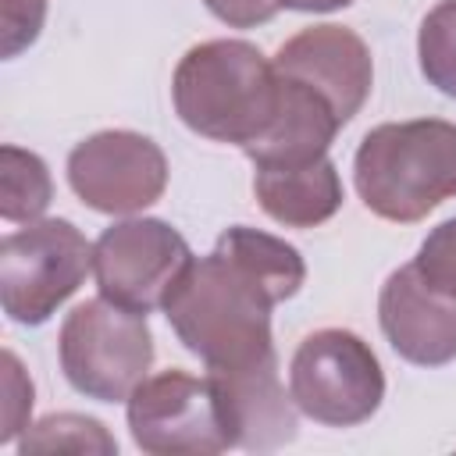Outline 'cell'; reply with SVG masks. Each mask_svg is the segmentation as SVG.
<instances>
[{
	"label": "cell",
	"instance_id": "7",
	"mask_svg": "<svg viewBox=\"0 0 456 456\" xmlns=\"http://www.w3.org/2000/svg\"><path fill=\"white\" fill-rule=\"evenodd\" d=\"M132 442L150 456H214L235 449L214 378L160 370L125 399Z\"/></svg>",
	"mask_w": 456,
	"mask_h": 456
},
{
	"label": "cell",
	"instance_id": "5",
	"mask_svg": "<svg viewBox=\"0 0 456 456\" xmlns=\"http://www.w3.org/2000/svg\"><path fill=\"white\" fill-rule=\"evenodd\" d=\"M93 271V242L64 217L28 221L0 242V303L14 324H46Z\"/></svg>",
	"mask_w": 456,
	"mask_h": 456
},
{
	"label": "cell",
	"instance_id": "11",
	"mask_svg": "<svg viewBox=\"0 0 456 456\" xmlns=\"http://www.w3.org/2000/svg\"><path fill=\"white\" fill-rule=\"evenodd\" d=\"M378 321L388 346L406 363L442 367L456 360V296L428 285L413 264L385 278Z\"/></svg>",
	"mask_w": 456,
	"mask_h": 456
},
{
	"label": "cell",
	"instance_id": "14",
	"mask_svg": "<svg viewBox=\"0 0 456 456\" xmlns=\"http://www.w3.org/2000/svg\"><path fill=\"white\" fill-rule=\"evenodd\" d=\"M253 192L260 210L285 228H317L342 207V178L328 157L306 164L256 167Z\"/></svg>",
	"mask_w": 456,
	"mask_h": 456
},
{
	"label": "cell",
	"instance_id": "1",
	"mask_svg": "<svg viewBox=\"0 0 456 456\" xmlns=\"http://www.w3.org/2000/svg\"><path fill=\"white\" fill-rule=\"evenodd\" d=\"M274 292L214 246V253L189 260L160 310L178 342L200 356L207 370H235L274 353Z\"/></svg>",
	"mask_w": 456,
	"mask_h": 456
},
{
	"label": "cell",
	"instance_id": "19",
	"mask_svg": "<svg viewBox=\"0 0 456 456\" xmlns=\"http://www.w3.org/2000/svg\"><path fill=\"white\" fill-rule=\"evenodd\" d=\"M413 267L428 285H435L445 296H456V217L428 232V239L413 256Z\"/></svg>",
	"mask_w": 456,
	"mask_h": 456
},
{
	"label": "cell",
	"instance_id": "22",
	"mask_svg": "<svg viewBox=\"0 0 456 456\" xmlns=\"http://www.w3.org/2000/svg\"><path fill=\"white\" fill-rule=\"evenodd\" d=\"M214 18H221L232 28H253L271 21L281 11V0H203Z\"/></svg>",
	"mask_w": 456,
	"mask_h": 456
},
{
	"label": "cell",
	"instance_id": "18",
	"mask_svg": "<svg viewBox=\"0 0 456 456\" xmlns=\"http://www.w3.org/2000/svg\"><path fill=\"white\" fill-rule=\"evenodd\" d=\"M417 57L424 78L456 100V0L435 4L417 32Z\"/></svg>",
	"mask_w": 456,
	"mask_h": 456
},
{
	"label": "cell",
	"instance_id": "3",
	"mask_svg": "<svg viewBox=\"0 0 456 456\" xmlns=\"http://www.w3.org/2000/svg\"><path fill=\"white\" fill-rule=\"evenodd\" d=\"M363 207L385 221L413 224L456 196V125L442 118L385 121L353 157Z\"/></svg>",
	"mask_w": 456,
	"mask_h": 456
},
{
	"label": "cell",
	"instance_id": "9",
	"mask_svg": "<svg viewBox=\"0 0 456 456\" xmlns=\"http://www.w3.org/2000/svg\"><path fill=\"white\" fill-rule=\"evenodd\" d=\"M68 185L96 214H139L164 196L167 157L150 135L107 128L68 153Z\"/></svg>",
	"mask_w": 456,
	"mask_h": 456
},
{
	"label": "cell",
	"instance_id": "2",
	"mask_svg": "<svg viewBox=\"0 0 456 456\" xmlns=\"http://www.w3.org/2000/svg\"><path fill=\"white\" fill-rule=\"evenodd\" d=\"M175 114L203 139L253 146L278 110V75L246 39H207L175 68Z\"/></svg>",
	"mask_w": 456,
	"mask_h": 456
},
{
	"label": "cell",
	"instance_id": "12",
	"mask_svg": "<svg viewBox=\"0 0 456 456\" xmlns=\"http://www.w3.org/2000/svg\"><path fill=\"white\" fill-rule=\"evenodd\" d=\"M217 385L232 438L239 449H278L296 438V399L285 392L278 378V353L235 367V370H207Z\"/></svg>",
	"mask_w": 456,
	"mask_h": 456
},
{
	"label": "cell",
	"instance_id": "21",
	"mask_svg": "<svg viewBox=\"0 0 456 456\" xmlns=\"http://www.w3.org/2000/svg\"><path fill=\"white\" fill-rule=\"evenodd\" d=\"M4 392H7V406H4V431L0 442H14L18 431L28 428V413H32V381L25 378L18 356L11 349H4Z\"/></svg>",
	"mask_w": 456,
	"mask_h": 456
},
{
	"label": "cell",
	"instance_id": "8",
	"mask_svg": "<svg viewBox=\"0 0 456 456\" xmlns=\"http://www.w3.org/2000/svg\"><path fill=\"white\" fill-rule=\"evenodd\" d=\"M189 260V242L160 217L118 221L93 242V274L100 296L135 314L164 306Z\"/></svg>",
	"mask_w": 456,
	"mask_h": 456
},
{
	"label": "cell",
	"instance_id": "15",
	"mask_svg": "<svg viewBox=\"0 0 456 456\" xmlns=\"http://www.w3.org/2000/svg\"><path fill=\"white\" fill-rule=\"evenodd\" d=\"M217 249L228 253L232 260H239L246 271H253L274 292L278 303L292 299L306 281V264H303L299 249L278 235L260 232V228L235 224L217 235Z\"/></svg>",
	"mask_w": 456,
	"mask_h": 456
},
{
	"label": "cell",
	"instance_id": "10",
	"mask_svg": "<svg viewBox=\"0 0 456 456\" xmlns=\"http://www.w3.org/2000/svg\"><path fill=\"white\" fill-rule=\"evenodd\" d=\"M274 71L321 93L338 121H353L370 96L374 61L370 46L346 25H310L285 39L274 53Z\"/></svg>",
	"mask_w": 456,
	"mask_h": 456
},
{
	"label": "cell",
	"instance_id": "4",
	"mask_svg": "<svg viewBox=\"0 0 456 456\" xmlns=\"http://www.w3.org/2000/svg\"><path fill=\"white\" fill-rule=\"evenodd\" d=\"M57 360L75 392L96 403H125L153 363V331L146 314L107 296L78 303L57 335Z\"/></svg>",
	"mask_w": 456,
	"mask_h": 456
},
{
	"label": "cell",
	"instance_id": "23",
	"mask_svg": "<svg viewBox=\"0 0 456 456\" xmlns=\"http://www.w3.org/2000/svg\"><path fill=\"white\" fill-rule=\"evenodd\" d=\"M353 0H281V7L289 11H306V14H324V11H338L349 7Z\"/></svg>",
	"mask_w": 456,
	"mask_h": 456
},
{
	"label": "cell",
	"instance_id": "20",
	"mask_svg": "<svg viewBox=\"0 0 456 456\" xmlns=\"http://www.w3.org/2000/svg\"><path fill=\"white\" fill-rule=\"evenodd\" d=\"M46 21V0H0V53L11 61L28 50Z\"/></svg>",
	"mask_w": 456,
	"mask_h": 456
},
{
	"label": "cell",
	"instance_id": "17",
	"mask_svg": "<svg viewBox=\"0 0 456 456\" xmlns=\"http://www.w3.org/2000/svg\"><path fill=\"white\" fill-rule=\"evenodd\" d=\"M18 452H118L114 435L86 413H50L25 428Z\"/></svg>",
	"mask_w": 456,
	"mask_h": 456
},
{
	"label": "cell",
	"instance_id": "13",
	"mask_svg": "<svg viewBox=\"0 0 456 456\" xmlns=\"http://www.w3.org/2000/svg\"><path fill=\"white\" fill-rule=\"evenodd\" d=\"M338 128H342V121L321 93H314L310 86H303L296 78L278 75V110H274L267 132L242 153L253 160V167L306 164V160L328 157V146L335 142Z\"/></svg>",
	"mask_w": 456,
	"mask_h": 456
},
{
	"label": "cell",
	"instance_id": "6",
	"mask_svg": "<svg viewBox=\"0 0 456 456\" xmlns=\"http://www.w3.org/2000/svg\"><path fill=\"white\" fill-rule=\"evenodd\" d=\"M289 392L317 424L356 428L370 420L385 399V370L370 342L349 328H321L306 335L289 363Z\"/></svg>",
	"mask_w": 456,
	"mask_h": 456
},
{
	"label": "cell",
	"instance_id": "16",
	"mask_svg": "<svg viewBox=\"0 0 456 456\" xmlns=\"http://www.w3.org/2000/svg\"><path fill=\"white\" fill-rule=\"evenodd\" d=\"M53 200V182L39 153L0 146V217L11 224L39 221Z\"/></svg>",
	"mask_w": 456,
	"mask_h": 456
}]
</instances>
